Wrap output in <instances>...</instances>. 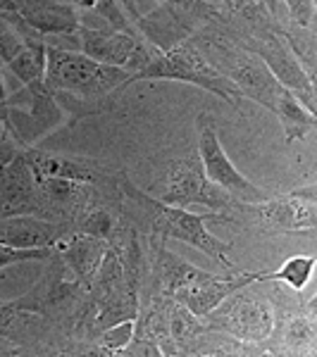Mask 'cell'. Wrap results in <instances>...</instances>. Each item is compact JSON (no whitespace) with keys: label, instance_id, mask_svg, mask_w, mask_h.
I'll list each match as a JSON object with an SVG mask.
<instances>
[{"label":"cell","instance_id":"6da1fadb","mask_svg":"<svg viewBox=\"0 0 317 357\" xmlns=\"http://www.w3.org/2000/svg\"><path fill=\"white\" fill-rule=\"evenodd\" d=\"M119 191L122 198L129 200L131 205H136L138 217L141 220H131L138 227V231L153 236V238H175L184 241V243L198 248L200 252H205L210 260L220 262L224 272H232L239 269L236 264L229 260L234 250V243L229 241L217 238L215 234L207 229V222H217V224H227V215L224 212H189V207H175L167 205L160 198L148 195L143 188H138L126 172L119 174ZM129 220V217H126Z\"/></svg>","mask_w":317,"mask_h":357},{"label":"cell","instance_id":"7a4b0ae2","mask_svg":"<svg viewBox=\"0 0 317 357\" xmlns=\"http://www.w3.org/2000/svg\"><path fill=\"white\" fill-rule=\"evenodd\" d=\"M129 72L122 67L103 65L84 53L67 48H45L43 82L53 91L62 110L74 117L96 114L108 107V98L124 89Z\"/></svg>","mask_w":317,"mask_h":357},{"label":"cell","instance_id":"3957f363","mask_svg":"<svg viewBox=\"0 0 317 357\" xmlns=\"http://www.w3.org/2000/svg\"><path fill=\"white\" fill-rule=\"evenodd\" d=\"M191 41L200 48L205 60L239 89L241 96L251 98L253 102H258V105L267 107L270 112H274L281 84L272 77V72L265 67L260 57L249 53L246 48H241L239 43H234L215 24V20L207 22L205 26H200L191 36Z\"/></svg>","mask_w":317,"mask_h":357},{"label":"cell","instance_id":"277c9868","mask_svg":"<svg viewBox=\"0 0 317 357\" xmlns=\"http://www.w3.org/2000/svg\"><path fill=\"white\" fill-rule=\"evenodd\" d=\"M227 224L246 231L260 234H317V186L293 188L289 193H274L260 203L234 200L227 212Z\"/></svg>","mask_w":317,"mask_h":357},{"label":"cell","instance_id":"5b68a950","mask_svg":"<svg viewBox=\"0 0 317 357\" xmlns=\"http://www.w3.org/2000/svg\"><path fill=\"white\" fill-rule=\"evenodd\" d=\"M279 22L281 20H267L246 29H232L222 24L220 20H215V24L234 43H239L241 48H246L249 53L260 57L277 82L284 86V89H289L310 112H315V82L305 74V69L296 60V55L289 48L286 38L281 36Z\"/></svg>","mask_w":317,"mask_h":357},{"label":"cell","instance_id":"8992f818","mask_svg":"<svg viewBox=\"0 0 317 357\" xmlns=\"http://www.w3.org/2000/svg\"><path fill=\"white\" fill-rule=\"evenodd\" d=\"M84 301L86 289L69 279L60 252L53 248V252L43 260V276L36 281V286H31V291L10 303L27 312L41 314L43 319L55 324L69 338V345H72L69 355H74V326H77Z\"/></svg>","mask_w":317,"mask_h":357},{"label":"cell","instance_id":"52a82bcc","mask_svg":"<svg viewBox=\"0 0 317 357\" xmlns=\"http://www.w3.org/2000/svg\"><path fill=\"white\" fill-rule=\"evenodd\" d=\"M136 82L193 84V86H198V89L210 91L212 96L227 100L232 107L241 105L239 89H236L222 72H217V69L205 60V55L200 53V48L191 41V38H186V41L175 45V48L165 50V53H158L143 69L129 74L124 89Z\"/></svg>","mask_w":317,"mask_h":357},{"label":"cell","instance_id":"ba28073f","mask_svg":"<svg viewBox=\"0 0 317 357\" xmlns=\"http://www.w3.org/2000/svg\"><path fill=\"white\" fill-rule=\"evenodd\" d=\"M203 319L210 329L224 331L239 341L263 343L274 329L277 307L270 291H260V284H249L224 298Z\"/></svg>","mask_w":317,"mask_h":357},{"label":"cell","instance_id":"9c48e42d","mask_svg":"<svg viewBox=\"0 0 317 357\" xmlns=\"http://www.w3.org/2000/svg\"><path fill=\"white\" fill-rule=\"evenodd\" d=\"M45 45H55V48H67L84 53L86 57L103 65L122 67L129 74L138 72L160 53L141 36L124 31H112V29H96V26H79L69 36L50 38Z\"/></svg>","mask_w":317,"mask_h":357},{"label":"cell","instance_id":"30bf717a","mask_svg":"<svg viewBox=\"0 0 317 357\" xmlns=\"http://www.w3.org/2000/svg\"><path fill=\"white\" fill-rule=\"evenodd\" d=\"M3 110L10 131L24 146H36L50 131L72 124L69 114L62 110V105L45 82L24 84V89L8 93L3 100Z\"/></svg>","mask_w":317,"mask_h":357},{"label":"cell","instance_id":"8fae6325","mask_svg":"<svg viewBox=\"0 0 317 357\" xmlns=\"http://www.w3.org/2000/svg\"><path fill=\"white\" fill-rule=\"evenodd\" d=\"M160 200L175 207L203 205L210 212H227L234 203L232 195L207 178L198 153L184 155L167 165Z\"/></svg>","mask_w":317,"mask_h":357},{"label":"cell","instance_id":"7c38bea8","mask_svg":"<svg viewBox=\"0 0 317 357\" xmlns=\"http://www.w3.org/2000/svg\"><path fill=\"white\" fill-rule=\"evenodd\" d=\"M196 126H198V151L196 153H198L210 181H215L222 191H227L234 200H241V203H260V200L272 198L277 191L256 186V183L241 174L232 160L227 158V153H224V148L220 143L215 119H212L210 114H198Z\"/></svg>","mask_w":317,"mask_h":357},{"label":"cell","instance_id":"4fadbf2b","mask_svg":"<svg viewBox=\"0 0 317 357\" xmlns=\"http://www.w3.org/2000/svg\"><path fill=\"white\" fill-rule=\"evenodd\" d=\"M0 338L27 355H69L72 350L69 338L55 324L10 301H0Z\"/></svg>","mask_w":317,"mask_h":357},{"label":"cell","instance_id":"5bb4252c","mask_svg":"<svg viewBox=\"0 0 317 357\" xmlns=\"http://www.w3.org/2000/svg\"><path fill=\"white\" fill-rule=\"evenodd\" d=\"M24 153L34 167V172L45 176H62V178H72V181L98 183V186H115L119 181V174L124 172V169H112L108 162L96 158L50 153V151H41L36 146H29Z\"/></svg>","mask_w":317,"mask_h":357},{"label":"cell","instance_id":"9a60e30c","mask_svg":"<svg viewBox=\"0 0 317 357\" xmlns=\"http://www.w3.org/2000/svg\"><path fill=\"white\" fill-rule=\"evenodd\" d=\"M24 151L10 158L8 162H0V217H41L36 174Z\"/></svg>","mask_w":317,"mask_h":357},{"label":"cell","instance_id":"2e32d148","mask_svg":"<svg viewBox=\"0 0 317 357\" xmlns=\"http://www.w3.org/2000/svg\"><path fill=\"white\" fill-rule=\"evenodd\" d=\"M13 8L45 43L57 36H69L82 26V8L62 0H13Z\"/></svg>","mask_w":317,"mask_h":357},{"label":"cell","instance_id":"e0dca14e","mask_svg":"<svg viewBox=\"0 0 317 357\" xmlns=\"http://www.w3.org/2000/svg\"><path fill=\"white\" fill-rule=\"evenodd\" d=\"M249 284H258V272H249V269H232L224 274H212L210 279L198 281V284L184 286L175 293V301L186 305L193 314L205 317L210 310H215L224 298L232 296L234 291L244 289Z\"/></svg>","mask_w":317,"mask_h":357},{"label":"cell","instance_id":"ac0fdd59","mask_svg":"<svg viewBox=\"0 0 317 357\" xmlns=\"http://www.w3.org/2000/svg\"><path fill=\"white\" fill-rule=\"evenodd\" d=\"M72 234L69 224L43 220L36 215L0 217V243L15 248H55Z\"/></svg>","mask_w":317,"mask_h":357},{"label":"cell","instance_id":"d6986e66","mask_svg":"<svg viewBox=\"0 0 317 357\" xmlns=\"http://www.w3.org/2000/svg\"><path fill=\"white\" fill-rule=\"evenodd\" d=\"M55 250L60 252L67 272L79 286L89 291L91 281L103 262V255L108 250V243L103 238H94L86 234H69L62 241H57Z\"/></svg>","mask_w":317,"mask_h":357},{"label":"cell","instance_id":"ffe728a7","mask_svg":"<svg viewBox=\"0 0 317 357\" xmlns=\"http://www.w3.org/2000/svg\"><path fill=\"white\" fill-rule=\"evenodd\" d=\"M207 331H210V326L205 324L203 317L193 314L186 305L177 303L175 298H172L170 301V338H172V343H175L179 357L198 355Z\"/></svg>","mask_w":317,"mask_h":357},{"label":"cell","instance_id":"44dd1931","mask_svg":"<svg viewBox=\"0 0 317 357\" xmlns=\"http://www.w3.org/2000/svg\"><path fill=\"white\" fill-rule=\"evenodd\" d=\"M274 114L281 122V129H284L286 146H291L293 141H303L310 131L317 129L315 112H310L289 89H284V86L279 89V96H277Z\"/></svg>","mask_w":317,"mask_h":357},{"label":"cell","instance_id":"7402d4cb","mask_svg":"<svg viewBox=\"0 0 317 357\" xmlns=\"http://www.w3.org/2000/svg\"><path fill=\"white\" fill-rule=\"evenodd\" d=\"M315 255H293L279 264L274 272H258V284H284L286 289L301 293L313 279Z\"/></svg>","mask_w":317,"mask_h":357},{"label":"cell","instance_id":"603a6c76","mask_svg":"<svg viewBox=\"0 0 317 357\" xmlns=\"http://www.w3.org/2000/svg\"><path fill=\"white\" fill-rule=\"evenodd\" d=\"M45 41L29 43L17 53L13 60L5 62V74H15L22 84L43 82L45 77Z\"/></svg>","mask_w":317,"mask_h":357},{"label":"cell","instance_id":"cb8c5ba5","mask_svg":"<svg viewBox=\"0 0 317 357\" xmlns=\"http://www.w3.org/2000/svg\"><path fill=\"white\" fill-rule=\"evenodd\" d=\"M131 333H134V319H124L117 321V324L108 326L105 331H101L96 336V341L86 348V355H119L126 348V343L131 341Z\"/></svg>","mask_w":317,"mask_h":357},{"label":"cell","instance_id":"d4e9b609","mask_svg":"<svg viewBox=\"0 0 317 357\" xmlns=\"http://www.w3.org/2000/svg\"><path fill=\"white\" fill-rule=\"evenodd\" d=\"M53 252V248H15L0 243V269L15 267L22 262H43Z\"/></svg>","mask_w":317,"mask_h":357},{"label":"cell","instance_id":"484cf974","mask_svg":"<svg viewBox=\"0 0 317 357\" xmlns=\"http://www.w3.org/2000/svg\"><path fill=\"white\" fill-rule=\"evenodd\" d=\"M279 8V3L286 8V20L296 26L315 29V0H272Z\"/></svg>","mask_w":317,"mask_h":357},{"label":"cell","instance_id":"4316f807","mask_svg":"<svg viewBox=\"0 0 317 357\" xmlns=\"http://www.w3.org/2000/svg\"><path fill=\"white\" fill-rule=\"evenodd\" d=\"M62 3H69V5H74V8L89 10L91 5H94V0H62Z\"/></svg>","mask_w":317,"mask_h":357},{"label":"cell","instance_id":"83f0119b","mask_svg":"<svg viewBox=\"0 0 317 357\" xmlns=\"http://www.w3.org/2000/svg\"><path fill=\"white\" fill-rule=\"evenodd\" d=\"M260 3L265 5V8H267L270 10V13H272L274 17H279V10H277V5L272 3V0H260ZM279 20H281V17H279Z\"/></svg>","mask_w":317,"mask_h":357},{"label":"cell","instance_id":"f1b7e54d","mask_svg":"<svg viewBox=\"0 0 317 357\" xmlns=\"http://www.w3.org/2000/svg\"><path fill=\"white\" fill-rule=\"evenodd\" d=\"M3 10H15L13 0H0V13H3Z\"/></svg>","mask_w":317,"mask_h":357}]
</instances>
